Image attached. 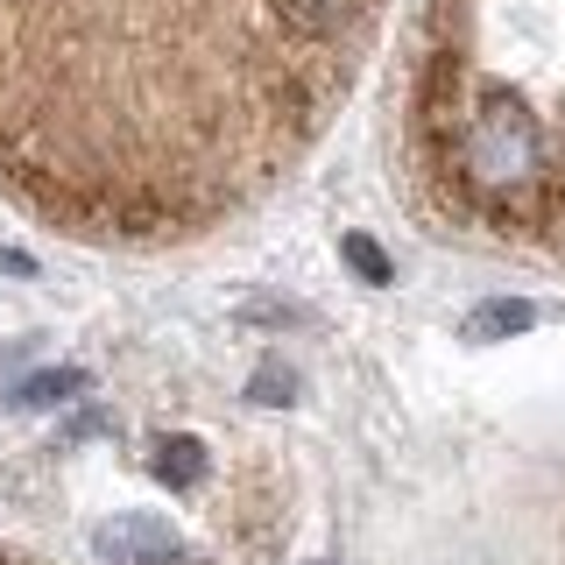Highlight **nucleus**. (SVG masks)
<instances>
[{
    "label": "nucleus",
    "instance_id": "f257e3e1",
    "mask_svg": "<svg viewBox=\"0 0 565 565\" xmlns=\"http://www.w3.org/2000/svg\"><path fill=\"white\" fill-rule=\"evenodd\" d=\"M388 0H0V199L71 241L226 226L332 128Z\"/></svg>",
    "mask_w": 565,
    "mask_h": 565
},
{
    "label": "nucleus",
    "instance_id": "f03ea898",
    "mask_svg": "<svg viewBox=\"0 0 565 565\" xmlns=\"http://www.w3.org/2000/svg\"><path fill=\"white\" fill-rule=\"evenodd\" d=\"M396 149L446 241L565 262V0H417Z\"/></svg>",
    "mask_w": 565,
    "mask_h": 565
},
{
    "label": "nucleus",
    "instance_id": "7ed1b4c3",
    "mask_svg": "<svg viewBox=\"0 0 565 565\" xmlns=\"http://www.w3.org/2000/svg\"><path fill=\"white\" fill-rule=\"evenodd\" d=\"M99 552H106V558H120V565H149V558H163V552H170V530H163V523H149V516L106 523V530H99Z\"/></svg>",
    "mask_w": 565,
    "mask_h": 565
},
{
    "label": "nucleus",
    "instance_id": "20e7f679",
    "mask_svg": "<svg viewBox=\"0 0 565 565\" xmlns=\"http://www.w3.org/2000/svg\"><path fill=\"white\" fill-rule=\"evenodd\" d=\"M523 326H530V305H488L467 332H473V340H488V332H523Z\"/></svg>",
    "mask_w": 565,
    "mask_h": 565
},
{
    "label": "nucleus",
    "instance_id": "39448f33",
    "mask_svg": "<svg viewBox=\"0 0 565 565\" xmlns=\"http://www.w3.org/2000/svg\"><path fill=\"white\" fill-rule=\"evenodd\" d=\"M199 446H184V438H170L163 452H156V473H163V481H191V473H199V459H191Z\"/></svg>",
    "mask_w": 565,
    "mask_h": 565
},
{
    "label": "nucleus",
    "instance_id": "423d86ee",
    "mask_svg": "<svg viewBox=\"0 0 565 565\" xmlns=\"http://www.w3.org/2000/svg\"><path fill=\"white\" fill-rule=\"evenodd\" d=\"M347 262H353V269H361L367 282H388V262H382V247H375V241L353 234V241H347Z\"/></svg>",
    "mask_w": 565,
    "mask_h": 565
},
{
    "label": "nucleus",
    "instance_id": "0eeeda50",
    "mask_svg": "<svg viewBox=\"0 0 565 565\" xmlns=\"http://www.w3.org/2000/svg\"><path fill=\"white\" fill-rule=\"evenodd\" d=\"M0 565H35V558H22V552H0Z\"/></svg>",
    "mask_w": 565,
    "mask_h": 565
}]
</instances>
